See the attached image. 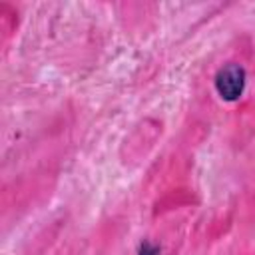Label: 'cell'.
<instances>
[{
    "instance_id": "6da1fadb",
    "label": "cell",
    "mask_w": 255,
    "mask_h": 255,
    "mask_svg": "<svg viewBox=\"0 0 255 255\" xmlns=\"http://www.w3.org/2000/svg\"><path fill=\"white\" fill-rule=\"evenodd\" d=\"M245 70L239 64H227L215 74V90L221 100L225 102H235L241 98L245 90Z\"/></svg>"
},
{
    "instance_id": "7a4b0ae2",
    "label": "cell",
    "mask_w": 255,
    "mask_h": 255,
    "mask_svg": "<svg viewBox=\"0 0 255 255\" xmlns=\"http://www.w3.org/2000/svg\"><path fill=\"white\" fill-rule=\"evenodd\" d=\"M137 255H159V247L151 241H143L137 249Z\"/></svg>"
}]
</instances>
